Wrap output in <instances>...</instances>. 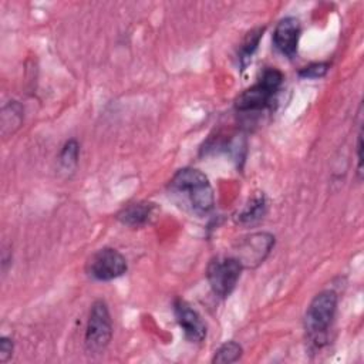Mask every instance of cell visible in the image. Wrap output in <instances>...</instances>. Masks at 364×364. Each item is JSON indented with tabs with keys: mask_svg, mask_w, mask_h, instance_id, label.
<instances>
[{
	"mask_svg": "<svg viewBox=\"0 0 364 364\" xmlns=\"http://www.w3.org/2000/svg\"><path fill=\"white\" fill-rule=\"evenodd\" d=\"M264 212H266L264 196L259 195V196L253 198L247 203V206L239 213L237 222L242 225H255L256 222H259L263 218Z\"/></svg>",
	"mask_w": 364,
	"mask_h": 364,
	"instance_id": "cell-12",
	"label": "cell"
},
{
	"mask_svg": "<svg viewBox=\"0 0 364 364\" xmlns=\"http://www.w3.org/2000/svg\"><path fill=\"white\" fill-rule=\"evenodd\" d=\"M23 122V107L17 101H11L1 109V134L4 136L14 134Z\"/></svg>",
	"mask_w": 364,
	"mask_h": 364,
	"instance_id": "cell-11",
	"label": "cell"
},
{
	"mask_svg": "<svg viewBox=\"0 0 364 364\" xmlns=\"http://www.w3.org/2000/svg\"><path fill=\"white\" fill-rule=\"evenodd\" d=\"M242 269V263L235 256L213 257L206 267V279L212 291L219 297H228L235 290Z\"/></svg>",
	"mask_w": 364,
	"mask_h": 364,
	"instance_id": "cell-5",
	"label": "cell"
},
{
	"mask_svg": "<svg viewBox=\"0 0 364 364\" xmlns=\"http://www.w3.org/2000/svg\"><path fill=\"white\" fill-rule=\"evenodd\" d=\"M357 172L361 178L363 175V128L361 127L357 135Z\"/></svg>",
	"mask_w": 364,
	"mask_h": 364,
	"instance_id": "cell-18",
	"label": "cell"
},
{
	"mask_svg": "<svg viewBox=\"0 0 364 364\" xmlns=\"http://www.w3.org/2000/svg\"><path fill=\"white\" fill-rule=\"evenodd\" d=\"M173 310L176 321L185 337L192 343H200L206 337V324L203 323L199 313L182 299L175 300Z\"/></svg>",
	"mask_w": 364,
	"mask_h": 364,
	"instance_id": "cell-8",
	"label": "cell"
},
{
	"mask_svg": "<svg viewBox=\"0 0 364 364\" xmlns=\"http://www.w3.org/2000/svg\"><path fill=\"white\" fill-rule=\"evenodd\" d=\"M243 350L242 346L236 341H226L223 343L216 351L215 355L212 358V363H218V364H229V363H235L240 358Z\"/></svg>",
	"mask_w": 364,
	"mask_h": 364,
	"instance_id": "cell-14",
	"label": "cell"
},
{
	"mask_svg": "<svg viewBox=\"0 0 364 364\" xmlns=\"http://www.w3.org/2000/svg\"><path fill=\"white\" fill-rule=\"evenodd\" d=\"M262 36H263V28H255L250 33H247V36L245 37V40L240 46V53H239V61L243 68L249 64L253 53L256 51V48L259 46Z\"/></svg>",
	"mask_w": 364,
	"mask_h": 364,
	"instance_id": "cell-13",
	"label": "cell"
},
{
	"mask_svg": "<svg viewBox=\"0 0 364 364\" xmlns=\"http://www.w3.org/2000/svg\"><path fill=\"white\" fill-rule=\"evenodd\" d=\"M78 155H80V148L77 141L75 139L67 141L60 152V165L67 171L74 169L78 162Z\"/></svg>",
	"mask_w": 364,
	"mask_h": 364,
	"instance_id": "cell-15",
	"label": "cell"
},
{
	"mask_svg": "<svg viewBox=\"0 0 364 364\" xmlns=\"http://www.w3.org/2000/svg\"><path fill=\"white\" fill-rule=\"evenodd\" d=\"M152 213H154V203L135 202V203H131V205L125 206L118 213V219L127 226L139 228L151 219Z\"/></svg>",
	"mask_w": 364,
	"mask_h": 364,
	"instance_id": "cell-10",
	"label": "cell"
},
{
	"mask_svg": "<svg viewBox=\"0 0 364 364\" xmlns=\"http://www.w3.org/2000/svg\"><path fill=\"white\" fill-rule=\"evenodd\" d=\"M13 355V341L7 337L0 338V363H7Z\"/></svg>",
	"mask_w": 364,
	"mask_h": 364,
	"instance_id": "cell-17",
	"label": "cell"
},
{
	"mask_svg": "<svg viewBox=\"0 0 364 364\" xmlns=\"http://www.w3.org/2000/svg\"><path fill=\"white\" fill-rule=\"evenodd\" d=\"M300 37V23L296 17L282 18L273 33L274 47L284 55L293 57L297 51Z\"/></svg>",
	"mask_w": 364,
	"mask_h": 364,
	"instance_id": "cell-9",
	"label": "cell"
},
{
	"mask_svg": "<svg viewBox=\"0 0 364 364\" xmlns=\"http://www.w3.org/2000/svg\"><path fill=\"white\" fill-rule=\"evenodd\" d=\"M169 188L172 193L185 200L189 209L203 216L213 209L215 196L208 176L195 168L179 169L171 179Z\"/></svg>",
	"mask_w": 364,
	"mask_h": 364,
	"instance_id": "cell-1",
	"label": "cell"
},
{
	"mask_svg": "<svg viewBox=\"0 0 364 364\" xmlns=\"http://www.w3.org/2000/svg\"><path fill=\"white\" fill-rule=\"evenodd\" d=\"M338 297L333 290H323L313 297L306 314H304V328L307 337L320 347L326 338L327 331L334 320L337 311Z\"/></svg>",
	"mask_w": 364,
	"mask_h": 364,
	"instance_id": "cell-2",
	"label": "cell"
},
{
	"mask_svg": "<svg viewBox=\"0 0 364 364\" xmlns=\"http://www.w3.org/2000/svg\"><path fill=\"white\" fill-rule=\"evenodd\" d=\"M274 245V237L270 233L259 232L246 237L237 249V256H235L243 267L257 266L264 260Z\"/></svg>",
	"mask_w": 364,
	"mask_h": 364,
	"instance_id": "cell-7",
	"label": "cell"
},
{
	"mask_svg": "<svg viewBox=\"0 0 364 364\" xmlns=\"http://www.w3.org/2000/svg\"><path fill=\"white\" fill-rule=\"evenodd\" d=\"M112 338V320L104 300H95L91 306L87 327L85 347L91 354L102 353Z\"/></svg>",
	"mask_w": 364,
	"mask_h": 364,
	"instance_id": "cell-4",
	"label": "cell"
},
{
	"mask_svg": "<svg viewBox=\"0 0 364 364\" xmlns=\"http://www.w3.org/2000/svg\"><path fill=\"white\" fill-rule=\"evenodd\" d=\"M283 81V74L277 68H267L263 71L260 80L245 90L235 101V108L240 112L259 111L266 108L273 95L277 92Z\"/></svg>",
	"mask_w": 364,
	"mask_h": 364,
	"instance_id": "cell-3",
	"label": "cell"
},
{
	"mask_svg": "<svg viewBox=\"0 0 364 364\" xmlns=\"http://www.w3.org/2000/svg\"><path fill=\"white\" fill-rule=\"evenodd\" d=\"M127 259L112 247L97 250L87 262V273L100 282H108L127 272Z\"/></svg>",
	"mask_w": 364,
	"mask_h": 364,
	"instance_id": "cell-6",
	"label": "cell"
},
{
	"mask_svg": "<svg viewBox=\"0 0 364 364\" xmlns=\"http://www.w3.org/2000/svg\"><path fill=\"white\" fill-rule=\"evenodd\" d=\"M328 68H330L328 63H314L301 68L299 71V75L301 78H321L327 74Z\"/></svg>",
	"mask_w": 364,
	"mask_h": 364,
	"instance_id": "cell-16",
	"label": "cell"
}]
</instances>
